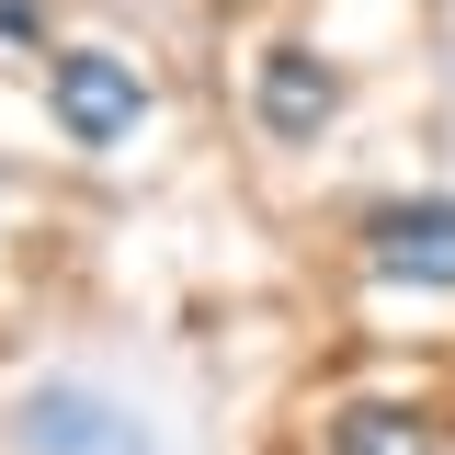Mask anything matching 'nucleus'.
Listing matches in <instances>:
<instances>
[{
	"label": "nucleus",
	"mask_w": 455,
	"mask_h": 455,
	"mask_svg": "<svg viewBox=\"0 0 455 455\" xmlns=\"http://www.w3.org/2000/svg\"><path fill=\"white\" fill-rule=\"evenodd\" d=\"M23 455H160V444H148V421H137L114 387L46 376V387L23 398Z\"/></svg>",
	"instance_id": "1"
},
{
	"label": "nucleus",
	"mask_w": 455,
	"mask_h": 455,
	"mask_svg": "<svg viewBox=\"0 0 455 455\" xmlns=\"http://www.w3.org/2000/svg\"><path fill=\"white\" fill-rule=\"evenodd\" d=\"M46 114L68 125V148H114V137H137L148 80H137V57H114V46H68L46 68Z\"/></svg>",
	"instance_id": "2"
},
{
	"label": "nucleus",
	"mask_w": 455,
	"mask_h": 455,
	"mask_svg": "<svg viewBox=\"0 0 455 455\" xmlns=\"http://www.w3.org/2000/svg\"><path fill=\"white\" fill-rule=\"evenodd\" d=\"M251 114H262V137L307 148V137L341 114V68H319L307 46H274V57H262V80H251Z\"/></svg>",
	"instance_id": "3"
},
{
	"label": "nucleus",
	"mask_w": 455,
	"mask_h": 455,
	"mask_svg": "<svg viewBox=\"0 0 455 455\" xmlns=\"http://www.w3.org/2000/svg\"><path fill=\"white\" fill-rule=\"evenodd\" d=\"M364 251H376V274H398V284H455V205L444 194L387 205V217L364 228Z\"/></svg>",
	"instance_id": "4"
},
{
	"label": "nucleus",
	"mask_w": 455,
	"mask_h": 455,
	"mask_svg": "<svg viewBox=\"0 0 455 455\" xmlns=\"http://www.w3.org/2000/svg\"><path fill=\"white\" fill-rule=\"evenodd\" d=\"M331 455H433V421L398 410V398H353L331 421Z\"/></svg>",
	"instance_id": "5"
},
{
	"label": "nucleus",
	"mask_w": 455,
	"mask_h": 455,
	"mask_svg": "<svg viewBox=\"0 0 455 455\" xmlns=\"http://www.w3.org/2000/svg\"><path fill=\"white\" fill-rule=\"evenodd\" d=\"M0 35H35V0H0Z\"/></svg>",
	"instance_id": "6"
}]
</instances>
